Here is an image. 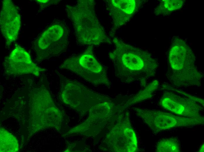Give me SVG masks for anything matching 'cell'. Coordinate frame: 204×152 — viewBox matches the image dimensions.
Returning a JSON list of instances; mask_svg holds the SVG:
<instances>
[{"instance_id":"1","label":"cell","mask_w":204,"mask_h":152,"mask_svg":"<svg viewBox=\"0 0 204 152\" xmlns=\"http://www.w3.org/2000/svg\"><path fill=\"white\" fill-rule=\"evenodd\" d=\"M113 42L115 48L109 53L115 76L122 82L130 84L135 81L146 86L148 79L155 75L158 64L149 51L127 44L118 38Z\"/></svg>"},{"instance_id":"2","label":"cell","mask_w":204,"mask_h":152,"mask_svg":"<svg viewBox=\"0 0 204 152\" xmlns=\"http://www.w3.org/2000/svg\"><path fill=\"white\" fill-rule=\"evenodd\" d=\"M66 9L78 43L91 46L111 43L96 16L94 0H78L75 5H67Z\"/></svg>"},{"instance_id":"3","label":"cell","mask_w":204,"mask_h":152,"mask_svg":"<svg viewBox=\"0 0 204 152\" xmlns=\"http://www.w3.org/2000/svg\"><path fill=\"white\" fill-rule=\"evenodd\" d=\"M167 77L174 85L188 87L200 85L203 74L196 65L195 55L189 46L178 36L172 39L168 55Z\"/></svg>"},{"instance_id":"4","label":"cell","mask_w":204,"mask_h":152,"mask_svg":"<svg viewBox=\"0 0 204 152\" xmlns=\"http://www.w3.org/2000/svg\"><path fill=\"white\" fill-rule=\"evenodd\" d=\"M59 68L74 72L94 85H105L109 87L110 85L106 69L93 55L92 46L82 53L66 59Z\"/></svg>"},{"instance_id":"5","label":"cell","mask_w":204,"mask_h":152,"mask_svg":"<svg viewBox=\"0 0 204 152\" xmlns=\"http://www.w3.org/2000/svg\"><path fill=\"white\" fill-rule=\"evenodd\" d=\"M69 32L64 23L55 20L34 43L37 59L42 61L65 51L69 44Z\"/></svg>"},{"instance_id":"6","label":"cell","mask_w":204,"mask_h":152,"mask_svg":"<svg viewBox=\"0 0 204 152\" xmlns=\"http://www.w3.org/2000/svg\"><path fill=\"white\" fill-rule=\"evenodd\" d=\"M137 115L154 132L172 128L204 124V117L191 118L175 115L162 111L135 108Z\"/></svg>"},{"instance_id":"7","label":"cell","mask_w":204,"mask_h":152,"mask_svg":"<svg viewBox=\"0 0 204 152\" xmlns=\"http://www.w3.org/2000/svg\"><path fill=\"white\" fill-rule=\"evenodd\" d=\"M5 73L9 75H20L31 74L36 76L45 70L32 61L29 53L23 48L16 45L4 62Z\"/></svg>"},{"instance_id":"8","label":"cell","mask_w":204,"mask_h":152,"mask_svg":"<svg viewBox=\"0 0 204 152\" xmlns=\"http://www.w3.org/2000/svg\"><path fill=\"white\" fill-rule=\"evenodd\" d=\"M160 103L164 109L179 116L191 118L203 116L200 113L203 108L200 103L172 92L165 91Z\"/></svg>"},{"instance_id":"9","label":"cell","mask_w":204,"mask_h":152,"mask_svg":"<svg viewBox=\"0 0 204 152\" xmlns=\"http://www.w3.org/2000/svg\"><path fill=\"white\" fill-rule=\"evenodd\" d=\"M21 22L18 9L12 1L3 0L0 15V29L7 47L17 39Z\"/></svg>"},{"instance_id":"10","label":"cell","mask_w":204,"mask_h":152,"mask_svg":"<svg viewBox=\"0 0 204 152\" xmlns=\"http://www.w3.org/2000/svg\"><path fill=\"white\" fill-rule=\"evenodd\" d=\"M140 0H111L108 1L107 10L113 20L110 35L126 24L145 2Z\"/></svg>"},{"instance_id":"11","label":"cell","mask_w":204,"mask_h":152,"mask_svg":"<svg viewBox=\"0 0 204 152\" xmlns=\"http://www.w3.org/2000/svg\"><path fill=\"white\" fill-rule=\"evenodd\" d=\"M112 135L111 142L115 151L135 152L137 150L136 136L127 117L123 118L120 117Z\"/></svg>"},{"instance_id":"12","label":"cell","mask_w":204,"mask_h":152,"mask_svg":"<svg viewBox=\"0 0 204 152\" xmlns=\"http://www.w3.org/2000/svg\"><path fill=\"white\" fill-rule=\"evenodd\" d=\"M159 82L157 80L153 81L144 88L128 100L123 106L124 108L138 103L151 98L154 92L157 89Z\"/></svg>"},{"instance_id":"13","label":"cell","mask_w":204,"mask_h":152,"mask_svg":"<svg viewBox=\"0 0 204 152\" xmlns=\"http://www.w3.org/2000/svg\"><path fill=\"white\" fill-rule=\"evenodd\" d=\"M182 0H163L161 1L155 8L154 13L156 15H166L181 8L184 4Z\"/></svg>"},{"instance_id":"14","label":"cell","mask_w":204,"mask_h":152,"mask_svg":"<svg viewBox=\"0 0 204 152\" xmlns=\"http://www.w3.org/2000/svg\"><path fill=\"white\" fill-rule=\"evenodd\" d=\"M15 137L3 128L0 129V152H15L18 150Z\"/></svg>"},{"instance_id":"15","label":"cell","mask_w":204,"mask_h":152,"mask_svg":"<svg viewBox=\"0 0 204 152\" xmlns=\"http://www.w3.org/2000/svg\"><path fill=\"white\" fill-rule=\"evenodd\" d=\"M156 151L158 152H179L181 151V145L176 138H164L157 143Z\"/></svg>"},{"instance_id":"16","label":"cell","mask_w":204,"mask_h":152,"mask_svg":"<svg viewBox=\"0 0 204 152\" xmlns=\"http://www.w3.org/2000/svg\"><path fill=\"white\" fill-rule=\"evenodd\" d=\"M199 152H204V144H203L200 146L199 150Z\"/></svg>"}]
</instances>
